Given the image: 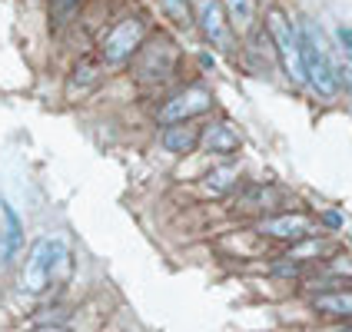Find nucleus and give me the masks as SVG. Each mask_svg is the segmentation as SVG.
I'll list each match as a JSON object with an SVG mask.
<instances>
[{"mask_svg":"<svg viewBox=\"0 0 352 332\" xmlns=\"http://www.w3.org/2000/svg\"><path fill=\"white\" fill-rule=\"evenodd\" d=\"M299 50H302L306 83H309L322 100H336V93L342 90V77H339V67H336V60H333V54H329L322 34H319V27L309 23V20L299 23Z\"/></svg>","mask_w":352,"mask_h":332,"instance_id":"2","label":"nucleus"},{"mask_svg":"<svg viewBox=\"0 0 352 332\" xmlns=\"http://www.w3.org/2000/svg\"><path fill=\"white\" fill-rule=\"evenodd\" d=\"M339 43H342V47L352 54V30H349V27H339Z\"/></svg>","mask_w":352,"mask_h":332,"instance_id":"22","label":"nucleus"},{"mask_svg":"<svg viewBox=\"0 0 352 332\" xmlns=\"http://www.w3.org/2000/svg\"><path fill=\"white\" fill-rule=\"evenodd\" d=\"M77 3H80V0H54V20H57V23H63V20L77 10Z\"/></svg>","mask_w":352,"mask_h":332,"instance_id":"19","label":"nucleus"},{"mask_svg":"<svg viewBox=\"0 0 352 332\" xmlns=\"http://www.w3.org/2000/svg\"><path fill=\"white\" fill-rule=\"evenodd\" d=\"M333 332H352V322H346V326H339V329H333Z\"/></svg>","mask_w":352,"mask_h":332,"instance_id":"24","label":"nucleus"},{"mask_svg":"<svg viewBox=\"0 0 352 332\" xmlns=\"http://www.w3.org/2000/svg\"><path fill=\"white\" fill-rule=\"evenodd\" d=\"M160 7L166 10V17L173 20L176 27H190V23H193V10H190V0H160Z\"/></svg>","mask_w":352,"mask_h":332,"instance_id":"18","label":"nucleus"},{"mask_svg":"<svg viewBox=\"0 0 352 332\" xmlns=\"http://www.w3.org/2000/svg\"><path fill=\"white\" fill-rule=\"evenodd\" d=\"M70 273V246L57 239V236H43L30 246L23 273H20V286L30 296H43L60 276Z\"/></svg>","mask_w":352,"mask_h":332,"instance_id":"1","label":"nucleus"},{"mask_svg":"<svg viewBox=\"0 0 352 332\" xmlns=\"http://www.w3.org/2000/svg\"><path fill=\"white\" fill-rule=\"evenodd\" d=\"M199 146H203L206 153H213V157H233L236 150L243 146V137H239V130H236L233 123L219 120V123L203 130V143H199Z\"/></svg>","mask_w":352,"mask_h":332,"instance_id":"12","label":"nucleus"},{"mask_svg":"<svg viewBox=\"0 0 352 332\" xmlns=\"http://www.w3.org/2000/svg\"><path fill=\"white\" fill-rule=\"evenodd\" d=\"M333 243L329 239H322V236H309V239H302V243H296L286 250V259H296V263H302V266H309V263H326V259H333Z\"/></svg>","mask_w":352,"mask_h":332,"instance_id":"14","label":"nucleus"},{"mask_svg":"<svg viewBox=\"0 0 352 332\" xmlns=\"http://www.w3.org/2000/svg\"><path fill=\"white\" fill-rule=\"evenodd\" d=\"M236 186H239V166L236 163H223V166H216L203 176V190L210 196H230L236 193Z\"/></svg>","mask_w":352,"mask_h":332,"instance_id":"15","label":"nucleus"},{"mask_svg":"<svg viewBox=\"0 0 352 332\" xmlns=\"http://www.w3.org/2000/svg\"><path fill=\"white\" fill-rule=\"evenodd\" d=\"M309 309L322 319L352 322V289H322L309 296Z\"/></svg>","mask_w":352,"mask_h":332,"instance_id":"10","label":"nucleus"},{"mask_svg":"<svg viewBox=\"0 0 352 332\" xmlns=\"http://www.w3.org/2000/svg\"><path fill=\"white\" fill-rule=\"evenodd\" d=\"M223 10H226V20L236 34H250L256 23V0H219Z\"/></svg>","mask_w":352,"mask_h":332,"instance_id":"16","label":"nucleus"},{"mask_svg":"<svg viewBox=\"0 0 352 332\" xmlns=\"http://www.w3.org/2000/svg\"><path fill=\"white\" fill-rule=\"evenodd\" d=\"M279 203H283V190L273 186V183H253V186H246L239 199H236V210L239 213H259L263 216H273L279 210Z\"/></svg>","mask_w":352,"mask_h":332,"instance_id":"9","label":"nucleus"},{"mask_svg":"<svg viewBox=\"0 0 352 332\" xmlns=\"http://www.w3.org/2000/svg\"><path fill=\"white\" fill-rule=\"evenodd\" d=\"M176 70V47L160 37V43L146 47V60L140 63V80H166Z\"/></svg>","mask_w":352,"mask_h":332,"instance_id":"11","label":"nucleus"},{"mask_svg":"<svg viewBox=\"0 0 352 332\" xmlns=\"http://www.w3.org/2000/svg\"><path fill=\"white\" fill-rule=\"evenodd\" d=\"M143 37H146V23L140 17H126L120 20L117 27L103 37V47H100V54L107 63H126V60L137 54L140 47H143Z\"/></svg>","mask_w":352,"mask_h":332,"instance_id":"6","label":"nucleus"},{"mask_svg":"<svg viewBox=\"0 0 352 332\" xmlns=\"http://www.w3.org/2000/svg\"><path fill=\"white\" fill-rule=\"evenodd\" d=\"M199 30L206 34V40L213 43L216 50H233V27H230V20H226V10H223V3L219 0H199Z\"/></svg>","mask_w":352,"mask_h":332,"instance_id":"7","label":"nucleus"},{"mask_svg":"<svg viewBox=\"0 0 352 332\" xmlns=\"http://www.w3.org/2000/svg\"><path fill=\"white\" fill-rule=\"evenodd\" d=\"M23 253V223L7 199H0V263L10 266Z\"/></svg>","mask_w":352,"mask_h":332,"instance_id":"8","label":"nucleus"},{"mask_svg":"<svg viewBox=\"0 0 352 332\" xmlns=\"http://www.w3.org/2000/svg\"><path fill=\"white\" fill-rule=\"evenodd\" d=\"M319 223H322L329 233H336V230H342V223H346V219H342V213H339V210H326V213L319 216Z\"/></svg>","mask_w":352,"mask_h":332,"instance_id":"20","label":"nucleus"},{"mask_svg":"<svg viewBox=\"0 0 352 332\" xmlns=\"http://www.w3.org/2000/svg\"><path fill=\"white\" fill-rule=\"evenodd\" d=\"M339 77H342V83H346V90L352 93V63H342V67H339Z\"/></svg>","mask_w":352,"mask_h":332,"instance_id":"21","label":"nucleus"},{"mask_svg":"<svg viewBox=\"0 0 352 332\" xmlns=\"http://www.w3.org/2000/svg\"><path fill=\"white\" fill-rule=\"evenodd\" d=\"M100 80V63L97 60H90V57H83L77 60V67H74V77H70V87H94Z\"/></svg>","mask_w":352,"mask_h":332,"instance_id":"17","label":"nucleus"},{"mask_svg":"<svg viewBox=\"0 0 352 332\" xmlns=\"http://www.w3.org/2000/svg\"><path fill=\"white\" fill-rule=\"evenodd\" d=\"M256 233L263 239H276V243H286V246H296L316 233V219L309 213H296V210H286V213H273L256 219Z\"/></svg>","mask_w":352,"mask_h":332,"instance_id":"5","label":"nucleus"},{"mask_svg":"<svg viewBox=\"0 0 352 332\" xmlns=\"http://www.w3.org/2000/svg\"><path fill=\"white\" fill-rule=\"evenodd\" d=\"M34 332H74V329H67V326H50V322H47V326H37Z\"/></svg>","mask_w":352,"mask_h":332,"instance_id":"23","label":"nucleus"},{"mask_svg":"<svg viewBox=\"0 0 352 332\" xmlns=\"http://www.w3.org/2000/svg\"><path fill=\"white\" fill-rule=\"evenodd\" d=\"M160 143H163V150H166V153L186 157V153H193L196 146L203 143V126H196V123H176V126H163Z\"/></svg>","mask_w":352,"mask_h":332,"instance_id":"13","label":"nucleus"},{"mask_svg":"<svg viewBox=\"0 0 352 332\" xmlns=\"http://www.w3.org/2000/svg\"><path fill=\"white\" fill-rule=\"evenodd\" d=\"M266 34H270V40H273L276 57H279V63H283L286 77L302 87V83H306V70H302L299 30L289 23V17H286L283 10H270V14H266Z\"/></svg>","mask_w":352,"mask_h":332,"instance_id":"3","label":"nucleus"},{"mask_svg":"<svg viewBox=\"0 0 352 332\" xmlns=\"http://www.w3.org/2000/svg\"><path fill=\"white\" fill-rule=\"evenodd\" d=\"M213 110V93L206 90V87H183L179 93L166 100L163 107L157 110V123L160 126H176V123H193L196 117H203V113H210Z\"/></svg>","mask_w":352,"mask_h":332,"instance_id":"4","label":"nucleus"}]
</instances>
